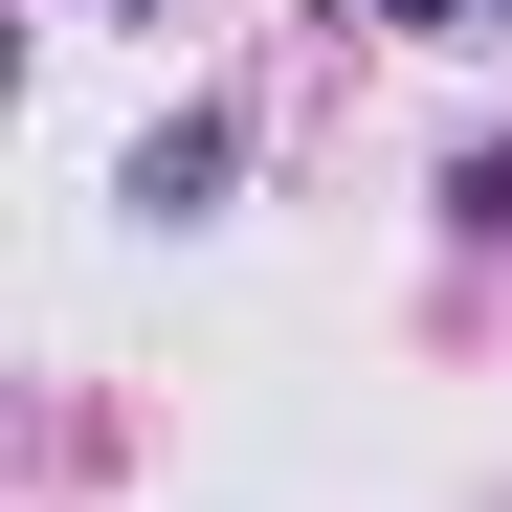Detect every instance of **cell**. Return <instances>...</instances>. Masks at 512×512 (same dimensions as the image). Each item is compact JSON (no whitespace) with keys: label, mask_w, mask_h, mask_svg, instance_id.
Masks as SVG:
<instances>
[{"label":"cell","mask_w":512,"mask_h":512,"mask_svg":"<svg viewBox=\"0 0 512 512\" xmlns=\"http://www.w3.org/2000/svg\"><path fill=\"white\" fill-rule=\"evenodd\" d=\"M223 179H245V112H156L112 201H134V223H223Z\"/></svg>","instance_id":"obj_1"},{"label":"cell","mask_w":512,"mask_h":512,"mask_svg":"<svg viewBox=\"0 0 512 512\" xmlns=\"http://www.w3.org/2000/svg\"><path fill=\"white\" fill-rule=\"evenodd\" d=\"M446 245H512V134H468V156H446Z\"/></svg>","instance_id":"obj_2"},{"label":"cell","mask_w":512,"mask_h":512,"mask_svg":"<svg viewBox=\"0 0 512 512\" xmlns=\"http://www.w3.org/2000/svg\"><path fill=\"white\" fill-rule=\"evenodd\" d=\"M379 23H401V45H490V0H379Z\"/></svg>","instance_id":"obj_3"},{"label":"cell","mask_w":512,"mask_h":512,"mask_svg":"<svg viewBox=\"0 0 512 512\" xmlns=\"http://www.w3.org/2000/svg\"><path fill=\"white\" fill-rule=\"evenodd\" d=\"M490 23H512V0H490Z\"/></svg>","instance_id":"obj_4"}]
</instances>
